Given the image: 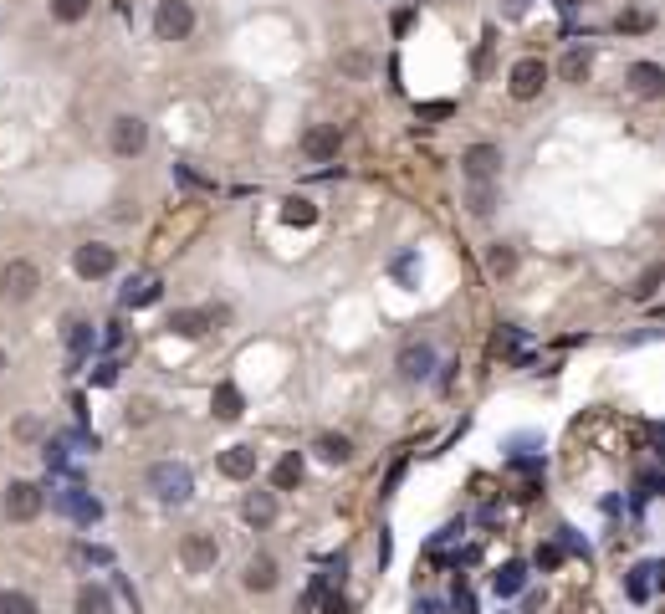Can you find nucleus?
I'll list each match as a JSON object with an SVG mask.
<instances>
[{
  "label": "nucleus",
  "mask_w": 665,
  "mask_h": 614,
  "mask_svg": "<svg viewBox=\"0 0 665 614\" xmlns=\"http://www.w3.org/2000/svg\"><path fill=\"white\" fill-rule=\"evenodd\" d=\"M77 614H113V594L103 584H82L77 589Z\"/></svg>",
  "instance_id": "obj_20"
},
{
  "label": "nucleus",
  "mask_w": 665,
  "mask_h": 614,
  "mask_svg": "<svg viewBox=\"0 0 665 614\" xmlns=\"http://www.w3.org/2000/svg\"><path fill=\"white\" fill-rule=\"evenodd\" d=\"M241 584H246L251 594H272V589H277V558H272V553H251Z\"/></svg>",
  "instance_id": "obj_13"
},
{
  "label": "nucleus",
  "mask_w": 665,
  "mask_h": 614,
  "mask_svg": "<svg viewBox=\"0 0 665 614\" xmlns=\"http://www.w3.org/2000/svg\"><path fill=\"white\" fill-rule=\"evenodd\" d=\"M625 82H630L635 98H660V93H665V72H660L655 62H635V67L625 72Z\"/></svg>",
  "instance_id": "obj_16"
},
{
  "label": "nucleus",
  "mask_w": 665,
  "mask_h": 614,
  "mask_svg": "<svg viewBox=\"0 0 665 614\" xmlns=\"http://www.w3.org/2000/svg\"><path fill=\"white\" fill-rule=\"evenodd\" d=\"M57 512H67V517H77V522H98V517H103V502L87 497L82 487H67V492H57Z\"/></svg>",
  "instance_id": "obj_15"
},
{
  "label": "nucleus",
  "mask_w": 665,
  "mask_h": 614,
  "mask_svg": "<svg viewBox=\"0 0 665 614\" xmlns=\"http://www.w3.org/2000/svg\"><path fill=\"white\" fill-rule=\"evenodd\" d=\"M144 420H154V405H149V400H139V405H128V425H144Z\"/></svg>",
  "instance_id": "obj_35"
},
{
  "label": "nucleus",
  "mask_w": 665,
  "mask_h": 614,
  "mask_svg": "<svg viewBox=\"0 0 665 614\" xmlns=\"http://www.w3.org/2000/svg\"><path fill=\"white\" fill-rule=\"evenodd\" d=\"M527 6H532V0H507V16H522Z\"/></svg>",
  "instance_id": "obj_40"
},
{
  "label": "nucleus",
  "mask_w": 665,
  "mask_h": 614,
  "mask_svg": "<svg viewBox=\"0 0 665 614\" xmlns=\"http://www.w3.org/2000/svg\"><path fill=\"white\" fill-rule=\"evenodd\" d=\"M77 558H82V563H108V548H87V543H82Z\"/></svg>",
  "instance_id": "obj_36"
},
{
  "label": "nucleus",
  "mask_w": 665,
  "mask_h": 614,
  "mask_svg": "<svg viewBox=\"0 0 665 614\" xmlns=\"http://www.w3.org/2000/svg\"><path fill=\"white\" fill-rule=\"evenodd\" d=\"M451 113V103H430V108H420V118H446Z\"/></svg>",
  "instance_id": "obj_39"
},
{
  "label": "nucleus",
  "mask_w": 665,
  "mask_h": 614,
  "mask_svg": "<svg viewBox=\"0 0 665 614\" xmlns=\"http://www.w3.org/2000/svg\"><path fill=\"white\" fill-rule=\"evenodd\" d=\"M241 517L251 522V528H272V522H277V492H246Z\"/></svg>",
  "instance_id": "obj_17"
},
{
  "label": "nucleus",
  "mask_w": 665,
  "mask_h": 614,
  "mask_svg": "<svg viewBox=\"0 0 665 614\" xmlns=\"http://www.w3.org/2000/svg\"><path fill=\"white\" fill-rule=\"evenodd\" d=\"M558 11H579V6H589V0H553Z\"/></svg>",
  "instance_id": "obj_41"
},
{
  "label": "nucleus",
  "mask_w": 665,
  "mask_h": 614,
  "mask_svg": "<svg viewBox=\"0 0 665 614\" xmlns=\"http://www.w3.org/2000/svg\"><path fill=\"white\" fill-rule=\"evenodd\" d=\"M328 466H348L353 461V441H348V435H318V446H313Z\"/></svg>",
  "instance_id": "obj_19"
},
{
  "label": "nucleus",
  "mask_w": 665,
  "mask_h": 614,
  "mask_svg": "<svg viewBox=\"0 0 665 614\" xmlns=\"http://www.w3.org/2000/svg\"><path fill=\"white\" fill-rule=\"evenodd\" d=\"M215 420H236L241 415V389L236 384H215Z\"/></svg>",
  "instance_id": "obj_24"
},
{
  "label": "nucleus",
  "mask_w": 665,
  "mask_h": 614,
  "mask_svg": "<svg viewBox=\"0 0 665 614\" xmlns=\"http://www.w3.org/2000/svg\"><path fill=\"white\" fill-rule=\"evenodd\" d=\"M282 221H287V226H313L318 210H313V200H287V205H282Z\"/></svg>",
  "instance_id": "obj_29"
},
{
  "label": "nucleus",
  "mask_w": 665,
  "mask_h": 614,
  "mask_svg": "<svg viewBox=\"0 0 665 614\" xmlns=\"http://www.w3.org/2000/svg\"><path fill=\"white\" fill-rule=\"evenodd\" d=\"M41 507H47V492H41L36 481H11L6 497H0L6 522H31V517H41Z\"/></svg>",
  "instance_id": "obj_5"
},
{
  "label": "nucleus",
  "mask_w": 665,
  "mask_h": 614,
  "mask_svg": "<svg viewBox=\"0 0 665 614\" xmlns=\"http://www.w3.org/2000/svg\"><path fill=\"white\" fill-rule=\"evenodd\" d=\"M486 267H492L497 277H507V272H517V251H512L507 241H497L492 251H486Z\"/></svg>",
  "instance_id": "obj_28"
},
{
  "label": "nucleus",
  "mask_w": 665,
  "mask_h": 614,
  "mask_svg": "<svg viewBox=\"0 0 665 614\" xmlns=\"http://www.w3.org/2000/svg\"><path fill=\"white\" fill-rule=\"evenodd\" d=\"M640 26H650V16H640V11L635 16H619V31H640Z\"/></svg>",
  "instance_id": "obj_37"
},
{
  "label": "nucleus",
  "mask_w": 665,
  "mask_h": 614,
  "mask_svg": "<svg viewBox=\"0 0 665 614\" xmlns=\"http://www.w3.org/2000/svg\"><path fill=\"white\" fill-rule=\"evenodd\" d=\"M461 174H466L471 185H492L497 174H502V149L497 144H471L461 154Z\"/></svg>",
  "instance_id": "obj_10"
},
{
  "label": "nucleus",
  "mask_w": 665,
  "mask_h": 614,
  "mask_svg": "<svg viewBox=\"0 0 665 614\" xmlns=\"http://www.w3.org/2000/svg\"><path fill=\"white\" fill-rule=\"evenodd\" d=\"M36 292H41L36 261H6L0 267V302H31Z\"/></svg>",
  "instance_id": "obj_4"
},
{
  "label": "nucleus",
  "mask_w": 665,
  "mask_h": 614,
  "mask_svg": "<svg viewBox=\"0 0 665 614\" xmlns=\"http://www.w3.org/2000/svg\"><path fill=\"white\" fill-rule=\"evenodd\" d=\"M558 558H563V553H558V548H538V568H553V563H558Z\"/></svg>",
  "instance_id": "obj_38"
},
{
  "label": "nucleus",
  "mask_w": 665,
  "mask_h": 614,
  "mask_svg": "<svg viewBox=\"0 0 665 614\" xmlns=\"http://www.w3.org/2000/svg\"><path fill=\"white\" fill-rule=\"evenodd\" d=\"M0 369H6V348H0Z\"/></svg>",
  "instance_id": "obj_42"
},
{
  "label": "nucleus",
  "mask_w": 665,
  "mask_h": 614,
  "mask_svg": "<svg viewBox=\"0 0 665 614\" xmlns=\"http://www.w3.org/2000/svg\"><path fill=\"white\" fill-rule=\"evenodd\" d=\"M660 277H665V267H645V277L630 287V297H635V302H650V297L660 292Z\"/></svg>",
  "instance_id": "obj_30"
},
{
  "label": "nucleus",
  "mask_w": 665,
  "mask_h": 614,
  "mask_svg": "<svg viewBox=\"0 0 665 614\" xmlns=\"http://www.w3.org/2000/svg\"><path fill=\"white\" fill-rule=\"evenodd\" d=\"M471 215H492V205H497V190L492 185H471Z\"/></svg>",
  "instance_id": "obj_32"
},
{
  "label": "nucleus",
  "mask_w": 665,
  "mask_h": 614,
  "mask_svg": "<svg viewBox=\"0 0 665 614\" xmlns=\"http://www.w3.org/2000/svg\"><path fill=\"white\" fill-rule=\"evenodd\" d=\"M522 584H527V568H522V563H502V574L492 579V589H497L502 599H512Z\"/></svg>",
  "instance_id": "obj_26"
},
{
  "label": "nucleus",
  "mask_w": 665,
  "mask_h": 614,
  "mask_svg": "<svg viewBox=\"0 0 665 614\" xmlns=\"http://www.w3.org/2000/svg\"><path fill=\"white\" fill-rule=\"evenodd\" d=\"M558 72H563V82H584V77L594 72V52H589V47H573V52L563 57Z\"/></svg>",
  "instance_id": "obj_22"
},
{
  "label": "nucleus",
  "mask_w": 665,
  "mask_h": 614,
  "mask_svg": "<svg viewBox=\"0 0 665 614\" xmlns=\"http://www.w3.org/2000/svg\"><path fill=\"white\" fill-rule=\"evenodd\" d=\"M548 87V67H543V57H522V62H512V72H507V93L517 98V103H532Z\"/></svg>",
  "instance_id": "obj_6"
},
{
  "label": "nucleus",
  "mask_w": 665,
  "mask_h": 614,
  "mask_svg": "<svg viewBox=\"0 0 665 614\" xmlns=\"http://www.w3.org/2000/svg\"><path fill=\"white\" fill-rule=\"evenodd\" d=\"M159 292H164L159 277H128V287H123V307H149V302H159Z\"/></svg>",
  "instance_id": "obj_18"
},
{
  "label": "nucleus",
  "mask_w": 665,
  "mask_h": 614,
  "mask_svg": "<svg viewBox=\"0 0 665 614\" xmlns=\"http://www.w3.org/2000/svg\"><path fill=\"white\" fill-rule=\"evenodd\" d=\"M72 272H77L82 282L113 277V272H118V251L103 246V241H87V246H77V256H72Z\"/></svg>",
  "instance_id": "obj_7"
},
{
  "label": "nucleus",
  "mask_w": 665,
  "mask_h": 614,
  "mask_svg": "<svg viewBox=\"0 0 665 614\" xmlns=\"http://www.w3.org/2000/svg\"><path fill=\"white\" fill-rule=\"evenodd\" d=\"M394 369L405 374V379H430V369H435V343H405L399 348V359H394Z\"/></svg>",
  "instance_id": "obj_12"
},
{
  "label": "nucleus",
  "mask_w": 665,
  "mask_h": 614,
  "mask_svg": "<svg viewBox=\"0 0 665 614\" xmlns=\"http://www.w3.org/2000/svg\"><path fill=\"white\" fill-rule=\"evenodd\" d=\"M87 16H93V0H52V21H62V26H77Z\"/></svg>",
  "instance_id": "obj_25"
},
{
  "label": "nucleus",
  "mask_w": 665,
  "mask_h": 614,
  "mask_svg": "<svg viewBox=\"0 0 665 614\" xmlns=\"http://www.w3.org/2000/svg\"><path fill=\"white\" fill-rule=\"evenodd\" d=\"M144 487H149L159 502L180 507V502H190V497H195V476H190V466H185V461H154V466H149V476H144Z\"/></svg>",
  "instance_id": "obj_1"
},
{
  "label": "nucleus",
  "mask_w": 665,
  "mask_h": 614,
  "mask_svg": "<svg viewBox=\"0 0 665 614\" xmlns=\"http://www.w3.org/2000/svg\"><path fill=\"white\" fill-rule=\"evenodd\" d=\"M650 589H655V563H640L630 574V599H650Z\"/></svg>",
  "instance_id": "obj_31"
},
{
  "label": "nucleus",
  "mask_w": 665,
  "mask_h": 614,
  "mask_svg": "<svg viewBox=\"0 0 665 614\" xmlns=\"http://www.w3.org/2000/svg\"><path fill=\"white\" fill-rule=\"evenodd\" d=\"M0 614H41V609H36V599L21 594V589H0Z\"/></svg>",
  "instance_id": "obj_27"
},
{
  "label": "nucleus",
  "mask_w": 665,
  "mask_h": 614,
  "mask_svg": "<svg viewBox=\"0 0 665 614\" xmlns=\"http://www.w3.org/2000/svg\"><path fill=\"white\" fill-rule=\"evenodd\" d=\"M67 348H72V364H82V359H87V348H93V323L72 318V323H67Z\"/></svg>",
  "instance_id": "obj_23"
},
{
  "label": "nucleus",
  "mask_w": 665,
  "mask_h": 614,
  "mask_svg": "<svg viewBox=\"0 0 665 614\" xmlns=\"http://www.w3.org/2000/svg\"><path fill=\"white\" fill-rule=\"evenodd\" d=\"M174 180H185V185H190V190H215V185H210V180H205V174H195V169H190V164H174Z\"/></svg>",
  "instance_id": "obj_34"
},
{
  "label": "nucleus",
  "mask_w": 665,
  "mask_h": 614,
  "mask_svg": "<svg viewBox=\"0 0 665 614\" xmlns=\"http://www.w3.org/2000/svg\"><path fill=\"white\" fill-rule=\"evenodd\" d=\"M297 481H302V456H297V451H287V456L272 466V487H277V492H292Z\"/></svg>",
  "instance_id": "obj_21"
},
{
  "label": "nucleus",
  "mask_w": 665,
  "mask_h": 614,
  "mask_svg": "<svg viewBox=\"0 0 665 614\" xmlns=\"http://www.w3.org/2000/svg\"><path fill=\"white\" fill-rule=\"evenodd\" d=\"M108 149H113L118 159H139V154L149 149V123H144L139 113H118V118L108 123Z\"/></svg>",
  "instance_id": "obj_2"
},
{
  "label": "nucleus",
  "mask_w": 665,
  "mask_h": 614,
  "mask_svg": "<svg viewBox=\"0 0 665 614\" xmlns=\"http://www.w3.org/2000/svg\"><path fill=\"white\" fill-rule=\"evenodd\" d=\"M338 67H343L348 77H369V72H374V57H364V52H343Z\"/></svg>",
  "instance_id": "obj_33"
},
{
  "label": "nucleus",
  "mask_w": 665,
  "mask_h": 614,
  "mask_svg": "<svg viewBox=\"0 0 665 614\" xmlns=\"http://www.w3.org/2000/svg\"><path fill=\"white\" fill-rule=\"evenodd\" d=\"M220 318H226V313H220V307H174V313H169V333L174 338H205Z\"/></svg>",
  "instance_id": "obj_8"
},
{
  "label": "nucleus",
  "mask_w": 665,
  "mask_h": 614,
  "mask_svg": "<svg viewBox=\"0 0 665 614\" xmlns=\"http://www.w3.org/2000/svg\"><path fill=\"white\" fill-rule=\"evenodd\" d=\"M338 144H343L338 123H313V128L302 134V154L313 159V164H328V159H338Z\"/></svg>",
  "instance_id": "obj_11"
},
{
  "label": "nucleus",
  "mask_w": 665,
  "mask_h": 614,
  "mask_svg": "<svg viewBox=\"0 0 665 614\" xmlns=\"http://www.w3.org/2000/svg\"><path fill=\"white\" fill-rule=\"evenodd\" d=\"M215 471L226 476V481H251V476H256V446H231V451H220Z\"/></svg>",
  "instance_id": "obj_14"
},
{
  "label": "nucleus",
  "mask_w": 665,
  "mask_h": 614,
  "mask_svg": "<svg viewBox=\"0 0 665 614\" xmlns=\"http://www.w3.org/2000/svg\"><path fill=\"white\" fill-rule=\"evenodd\" d=\"M180 563H185V574H210V568L220 563L215 533H185L180 538Z\"/></svg>",
  "instance_id": "obj_9"
},
{
  "label": "nucleus",
  "mask_w": 665,
  "mask_h": 614,
  "mask_svg": "<svg viewBox=\"0 0 665 614\" xmlns=\"http://www.w3.org/2000/svg\"><path fill=\"white\" fill-rule=\"evenodd\" d=\"M195 31V6L190 0H159L154 6V36L159 41H190Z\"/></svg>",
  "instance_id": "obj_3"
}]
</instances>
